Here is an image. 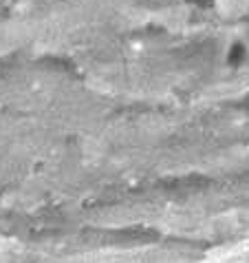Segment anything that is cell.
I'll use <instances>...</instances> for the list:
<instances>
[{
	"instance_id": "6da1fadb",
	"label": "cell",
	"mask_w": 249,
	"mask_h": 263,
	"mask_svg": "<svg viewBox=\"0 0 249 263\" xmlns=\"http://www.w3.org/2000/svg\"><path fill=\"white\" fill-rule=\"evenodd\" d=\"M192 3H196V5H208V3H212V0H192Z\"/></svg>"
}]
</instances>
